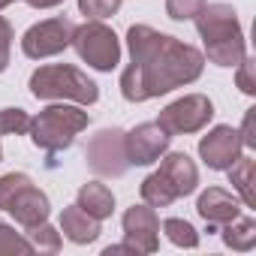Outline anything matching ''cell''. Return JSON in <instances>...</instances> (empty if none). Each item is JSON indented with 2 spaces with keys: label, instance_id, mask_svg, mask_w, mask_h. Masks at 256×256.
<instances>
[{
  "label": "cell",
  "instance_id": "1",
  "mask_svg": "<svg viewBox=\"0 0 256 256\" xmlns=\"http://www.w3.org/2000/svg\"><path fill=\"white\" fill-rule=\"evenodd\" d=\"M126 48L130 66L120 72V94L126 102H145L175 88L193 84L205 70V54L196 46L148 24H133L126 30Z\"/></svg>",
  "mask_w": 256,
  "mask_h": 256
},
{
  "label": "cell",
  "instance_id": "2",
  "mask_svg": "<svg viewBox=\"0 0 256 256\" xmlns=\"http://www.w3.org/2000/svg\"><path fill=\"white\" fill-rule=\"evenodd\" d=\"M196 30L205 42V58L217 66H235L247 54L238 12L229 4H205L196 16Z\"/></svg>",
  "mask_w": 256,
  "mask_h": 256
},
{
  "label": "cell",
  "instance_id": "3",
  "mask_svg": "<svg viewBox=\"0 0 256 256\" xmlns=\"http://www.w3.org/2000/svg\"><path fill=\"white\" fill-rule=\"evenodd\" d=\"M90 124V114L78 106H66V102H54V106H46L36 118H30V142L48 154H60L66 151L76 136L82 130H88Z\"/></svg>",
  "mask_w": 256,
  "mask_h": 256
},
{
  "label": "cell",
  "instance_id": "4",
  "mask_svg": "<svg viewBox=\"0 0 256 256\" xmlns=\"http://www.w3.org/2000/svg\"><path fill=\"white\" fill-rule=\"evenodd\" d=\"M30 94L36 100H60V102H78V106H94L100 100V88L88 72L70 66V64H48L40 66L30 76Z\"/></svg>",
  "mask_w": 256,
  "mask_h": 256
},
{
  "label": "cell",
  "instance_id": "5",
  "mask_svg": "<svg viewBox=\"0 0 256 256\" xmlns=\"http://www.w3.org/2000/svg\"><path fill=\"white\" fill-rule=\"evenodd\" d=\"M72 48L78 52V58L100 70V72H112L120 64V40L114 36V30L102 22L88 18L84 24H76L72 30Z\"/></svg>",
  "mask_w": 256,
  "mask_h": 256
},
{
  "label": "cell",
  "instance_id": "6",
  "mask_svg": "<svg viewBox=\"0 0 256 256\" xmlns=\"http://www.w3.org/2000/svg\"><path fill=\"white\" fill-rule=\"evenodd\" d=\"M211 118H214V102L205 94H187V96L169 102L160 112L157 124L169 136H187V133L205 130V126L211 124Z\"/></svg>",
  "mask_w": 256,
  "mask_h": 256
},
{
  "label": "cell",
  "instance_id": "7",
  "mask_svg": "<svg viewBox=\"0 0 256 256\" xmlns=\"http://www.w3.org/2000/svg\"><path fill=\"white\" fill-rule=\"evenodd\" d=\"M84 160L102 178L126 175L130 160H126V148H124V130H118V126H106V130H100L96 136H90V142L84 148Z\"/></svg>",
  "mask_w": 256,
  "mask_h": 256
},
{
  "label": "cell",
  "instance_id": "8",
  "mask_svg": "<svg viewBox=\"0 0 256 256\" xmlns=\"http://www.w3.org/2000/svg\"><path fill=\"white\" fill-rule=\"evenodd\" d=\"M72 30H76V24L66 16L46 18V22L28 28V34L22 36V52L34 60L54 58V54H60L72 46Z\"/></svg>",
  "mask_w": 256,
  "mask_h": 256
},
{
  "label": "cell",
  "instance_id": "9",
  "mask_svg": "<svg viewBox=\"0 0 256 256\" xmlns=\"http://www.w3.org/2000/svg\"><path fill=\"white\" fill-rule=\"evenodd\" d=\"M169 133L157 120H148V124H139L133 126L130 133H124V148H126V160L130 166H151L157 163L166 151H169Z\"/></svg>",
  "mask_w": 256,
  "mask_h": 256
},
{
  "label": "cell",
  "instance_id": "10",
  "mask_svg": "<svg viewBox=\"0 0 256 256\" xmlns=\"http://www.w3.org/2000/svg\"><path fill=\"white\" fill-rule=\"evenodd\" d=\"M241 151H244V145L238 139V130H232V126H226V124L214 126V130H208L199 139V157L214 172H226L241 157Z\"/></svg>",
  "mask_w": 256,
  "mask_h": 256
},
{
  "label": "cell",
  "instance_id": "11",
  "mask_svg": "<svg viewBox=\"0 0 256 256\" xmlns=\"http://www.w3.org/2000/svg\"><path fill=\"white\" fill-rule=\"evenodd\" d=\"M124 241L136 253H157L160 247V217L151 205H133L124 211Z\"/></svg>",
  "mask_w": 256,
  "mask_h": 256
},
{
  "label": "cell",
  "instance_id": "12",
  "mask_svg": "<svg viewBox=\"0 0 256 256\" xmlns=\"http://www.w3.org/2000/svg\"><path fill=\"white\" fill-rule=\"evenodd\" d=\"M196 211H199V217L208 223V229L217 232L223 223L241 217V202H238L229 190H223V187H208L205 193H199Z\"/></svg>",
  "mask_w": 256,
  "mask_h": 256
},
{
  "label": "cell",
  "instance_id": "13",
  "mask_svg": "<svg viewBox=\"0 0 256 256\" xmlns=\"http://www.w3.org/2000/svg\"><path fill=\"white\" fill-rule=\"evenodd\" d=\"M6 211L16 217V223H22V226L28 229V226H36V223H46V220H48L52 202H48V196H46L40 187L28 184L24 190L16 193V199L6 205Z\"/></svg>",
  "mask_w": 256,
  "mask_h": 256
},
{
  "label": "cell",
  "instance_id": "14",
  "mask_svg": "<svg viewBox=\"0 0 256 256\" xmlns=\"http://www.w3.org/2000/svg\"><path fill=\"white\" fill-rule=\"evenodd\" d=\"M160 172H163V178L172 184V190H175V196H178V199H181V196L196 193V187H199V169H196V163H193L184 151L163 154Z\"/></svg>",
  "mask_w": 256,
  "mask_h": 256
},
{
  "label": "cell",
  "instance_id": "15",
  "mask_svg": "<svg viewBox=\"0 0 256 256\" xmlns=\"http://www.w3.org/2000/svg\"><path fill=\"white\" fill-rule=\"evenodd\" d=\"M60 232L72 244H90L100 238V220L90 217L88 211H82L78 205H70L60 211Z\"/></svg>",
  "mask_w": 256,
  "mask_h": 256
},
{
  "label": "cell",
  "instance_id": "16",
  "mask_svg": "<svg viewBox=\"0 0 256 256\" xmlns=\"http://www.w3.org/2000/svg\"><path fill=\"white\" fill-rule=\"evenodd\" d=\"M76 205H78L82 211H88L90 217L106 220V217H112V211H114V193H112L106 184H100V181H88V184H82V190H78V196H76Z\"/></svg>",
  "mask_w": 256,
  "mask_h": 256
},
{
  "label": "cell",
  "instance_id": "17",
  "mask_svg": "<svg viewBox=\"0 0 256 256\" xmlns=\"http://www.w3.org/2000/svg\"><path fill=\"white\" fill-rule=\"evenodd\" d=\"M223 235V244L232 250H253L256 247V220L253 217H235L217 229Z\"/></svg>",
  "mask_w": 256,
  "mask_h": 256
},
{
  "label": "cell",
  "instance_id": "18",
  "mask_svg": "<svg viewBox=\"0 0 256 256\" xmlns=\"http://www.w3.org/2000/svg\"><path fill=\"white\" fill-rule=\"evenodd\" d=\"M253 169H256L253 157H244V154L226 169V172H229V184L235 187V193L241 196V202H244L247 208L256 205V193H253Z\"/></svg>",
  "mask_w": 256,
  "mask_h": 256
},
{
  "label": "cell",
  "instance_id": "19",
  "mask_svg": "<svg viewBox=\"0 0 256 256\" xmlns=\"http://www.w3.org/2000/svg\"><path fill=\"white\" fill-rule=\"evenodd\" d=\"M142 199H145V205H151V208H169L178 196H175L172 184L163 178V172L157 169V172H151V175L142 181Z\"/></svg>",
  "mask_w": 256,
  "mask_h": 256
},
{
  "label": "cell",
  "instance_id": "20",
  "mask_svg": "<svg viewBox=\"0 0 256 256\" xmlns=\"http://www.w3.org/2000/svg\"><path fill=\"white\" fill-rule=\"evenodd\" d=\"M163 232H166V238L175 244V247H196L199 244V232L187 223V220H181V217H169V220H163Z\"/></svg>",
  "mask_w": 256,
  "mask_h": 256
},
{
  "label": "cell",
  "instance_id": "21",
  "mask_svg": "<svg viewBox=\"0 0 256 256\" xmlns=\"http://www.w3.org/2000/svg\"><path fill=\"white\" fill-rule=\"evenodd\" d=\"M28 241L40 253H58L60 250V232L54 226H48V220L36 223V226H28Z\"/></svg>",
  "mask_w": 256,
  "mask_h": 256
},
{
  "label": "cell",
  "instance_id": "22",
  "mask_svg": "<svg viewBox=\"0 0 256 256\" xmlns=\"http://www.w3.org/2000/svg\"><path fill=\"white\" fill-rule=\"evenodd\" d=\"M30 130V114L24 108H0V136H24Z\"/></svg>",
  "mask_w": 256,
  "mask_h": 256
},
{
  "label": "cell",
  "instance_id": "23",
  "mask_svg": "<svg viewBox=\"0 0 256 256\" xmlns=\"http://www.w3.org/2000/svg\"><path fill=\"white\" fill-rule=\"evenodd\" d=\"M6 253H34V244L22 232H16L10 223H0V256Z\"/></svg>",
  "mask_w": 256,
  "mask_h": 256
},
{
  "label": "cell",
  "instance_id": "24",
  "mask_svg": "<svg viewBox=\"0 0 256 256\" xmlns=\"http://www.w3.org/2000/svg\"><path fill=\"white\" fill-rule=\"evenodd\" d=\"M28 184H34V181H30V175H24V172H10V175L0 178V208L6 211V205L16 199V193L24 190Z\"/></svg>",
  "mask_w": 256,
  "mask_h": 256
},
{
  "label": "cell",
  "instance_id": "25",
  "mask_svg": "<svg viewBox=\"0 0 256 256\" xmlns=\"http://www.w3.org/2000/svg\"><path fill=\"white\" fill-rule=\"evenodd\" d=\"M78 10H82V16H88L94 22H102L120 10V0H78Z\"/></svg>",
  "mask_w": 256,
  "mask_h": 256
},
{
  "label": "cell",
  "instance_id": "26",
  "mask_svg": "<svg viewBox=\"0 0 256 256\" xmlns=\"http://www.w3.org/2000/svg\"><path fill=\"white\" fill-rule=\"evenodd\" d=\"M205 4H208V0H166V12H169V18H175V22H187V18H193Z\"/></svg>",
  "mask_w": 256,
  "mask_h": 256
},
{
  "label": "cell",
  "instance_id": "27",
  "mask_svg": "<svg viewBox=\"0 0 256 256\" xmlns=\"http://www.w3.org/2000/svg\"><path fill=\"white\" fill-rule=\"evenodd\" d=\"M253 66H256V64H253V58H247V54H244V58H241V60L235 64V82H238V88H241V90H244L247 96H253V94H256V82H253Z\"/></svg>",
  "mask_w": 256,
  "mask_h": 256
},
{
  "label": "cell",
  "instance_id": "28",
  "mask_svg": "<svg viewBox=\"0 0 256 256\" xmlns=\"http://www.w3.org/2000/svg\"><path fill=\"white\" fill-rule=\"evenodd\" d=\"M10 52H12V24L0 16V72L10 66Z\"/></svg>",
  "mask_w": 256,
  "mask_h": 256
},
{
  "label": "cell",
  "instance_id": "29",
  "mask_svg": "<svg viewBox=\"0 0 256 256\" xmlns=\"http://www.w3.org/2000/svg\"><path fill=\"white\" fill-rule=\"evenodd\" d=\"M238 139L244 148H256V108H247L244 112V124L238 130Z\"/></svg>",
  "mask_w": 256,
  "mask_h": 256
},
{
  "label": "cell",
  "instance_id": "30",
  "mask_svg": "<svg viewBox=\"0 0 256 256\" xmlns=\"http://www.w3.org/2000/svg\"><path fill=\"white\" fill-rule=\"evenodd\" d=\"M28 4H30L34 10H54V6L64 4V0H28Z\"/></svg>",
  "mask_w": 256,
  "mask_h": 256
},
{
  "label": "cell",
  "instance_id": "31",
  "mask_svg": "<svg viewBox=\"0 0 256 256\" xmlns=\"http://www.w3.org/2000/svg\"><path fill=\"white\" fill-rule=\"evenodd\" d=\"M10 4H16V0H0V10H6Z\"/></svg>",
  "mask_w": 256,
  "mask_h": 256
},
{
  "label": "cell",
  "instance_id": "32",
  "mask_svg": "<svg viewBox=\"0 0 256 256\" xmlns=\"http://www.w3.org/2000/svg\"><path fill=\"white\" fill-rule=\"evenodd\" d=\"M0 160H4V148H0Z\"/></svg>",
  "mask_w": 256,
  "mask_h": 256
}]
</instances>
